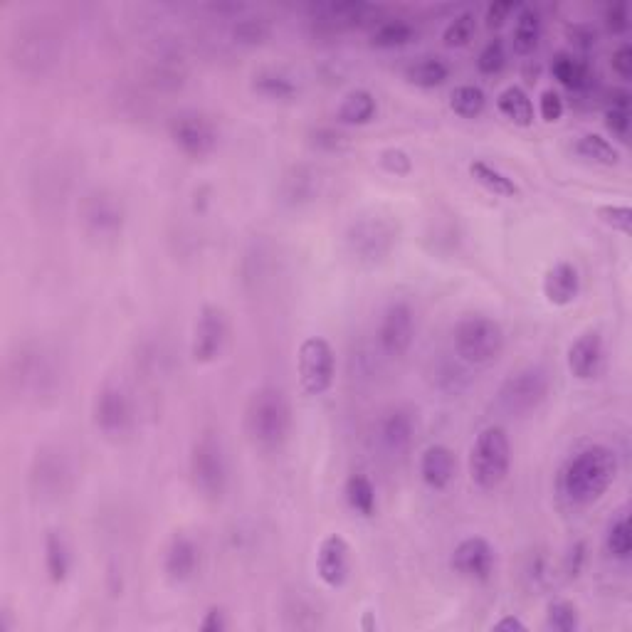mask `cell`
I'll return each mask as SVG.
<instances>
[{"mask_svg": "<svg viewBox=\"0 0 632 632\" xmlns=\"http://www.w3.org/2000/svg\"><path fill=\"white\" fill-rule=\"evenodd\" d=\"M620 472L618 452L608 445H586L563 465L558 474V492L571 507H591L613 487Z\"/></svg>", "mask_w": 632, "mask_h": 632, "instance_id": "6da1fadb", "label": "cell"}, {"mask_svg": "<svg viewBox=\"0 0 632 632\" xmlns=\"http://www.w3.org/2000/svg\"><path fill=\"white\" fill-rule=\"evenodd\" d=\"M292 425V403L279 386H262L247 398L242 430L255 450H279L292 435Z\"/></svg>", "mask_w": 632, "mask_h": 632, "instance_id": "7a4b0ae2", "label": "cell"}, {"mask_svg": "<svg viewBox=\"0 0 632 632\" xmlns=\"http://www.w3.org/2000/svg\"><path fill=\"white\" fill-rule=\"evenodd\" d=\"M188 474L196 494L205 502H220L230 484V462L220 433L205 430L196 437L188 455Z\"/></svg>", "mask_w": 632, "mask_h": 632, "instance_id": "3957f363", "label": "cell"}, {"mask_svg": "<svg viewBox=\"0 0 632 632\" xmlns=\"http://www.w3.org/2000/svg\"><path fill=\"white\" fill-rule=\"evenodd\" d=\"M455 354L467 366H492L507 346L502 324L487 314H465L452 329Z\"/></svg>", "mask_w": 632, "mask_h": 632, "instance_id": "277c9868", "label": "cell"}, {"mask_svg": "<svg viewBox=\"0 0 632 632\" xmlns=\"http://www.w3.org/2000/svg\"><path fill=\"white\" fill-rule=\"evenodd\" d=\"M512 470V442L502 425H487L474 437L470 450V479L482 492H494Z\"/></svg>", "mask_w": 632, "mask_h": 632, "instance_id": "5b68a950", "label": "cell"}, {"mask_svg": "<svg viewBox=\"0 0 632 632\" xmlns=\"http://www.w3.org/2000/svg\"><path fill=\"white\" fill-rule=\"evenodd\" d=\"M398 242V225L388 215H361L346 230V250L358 265H381Z\"/></svg>", "mask_w": 632, "mask_h": 632, "instance_id": "8992f818", "label": "cell"}, {"mask_svg": "<svg viewBox=\"0 0 632 632\" xmlns=\"http://www.w3.org/2000/svg\"><path fill=\"white\" fill-rule=\"evenodd\" d=\"M551 393V376L544 366H531L519 368L512 376H507V381L499 386L497 391V403L512 418H524L531 415L534 410H539L544 405V400Z\"/></svg>", "mask_w": 632, "mask_h": 632, "instance_id": "52a82bcc", "label": "cell"}, {"mask_svg": "<svg viewBox=\"0 0 632 632\" xmlns=\"http://www.w3.org/2000/svg\"><path fill=\"white\" fill-rule=\"evenodd\" d=\"M168 136H171V144L193 161L208 158L220 144L218 124L200 109H183L173 114L168 121Z\"/></svg>", "mask_w": 632, "mask_h": 632, "instance_id": "ba28073f", "label": "cell"}, {"mask_svg": "<svg viewBox=\"0 0 632 632\" xmlns=\"http://www.w3.org/2000/svg\"><path fill=\"white\" fill-rule=\"evenodd\" d=\"M297 378L304 395H324L336 381V351L324 336H307L297 349Z\"/></svg>", "mask_w": 632, "mask_h": 632, "instance_id": "9c48e42d", "label": "cell"}, {"mask_svg": "<svg viewBox=\"0 0 632 632\" xmlns=\"http://www.w3.org/2000/svg\"><path fill=\"white\" fill-rule=\"evenodd\" d=\"M230 344V316L218 304H203L191 334V358L198 366H210Z\"/></svg>", "mask_w": 632, "mask_h": 632, "instance_id": "30bf717a", "label": "cell"}, {"mask_svg": "<svg viewBox=\"0 0 632 632\" xmlns=\"http://www.w3.org/2000/svg\"><path fill=\"white\" fill-rule=\"evenodd\" d=\"M134 400L126 393V388L117 383H107L94 395L92 403V423L104 437H119L129 435L134 428Z\"/></svg>", "mask_w": 632, "mask_h": 632, "instance_id": "8fae6325", "label": "cell"}, {"mask_svg": "<svg viewBox=\"0 0 632 632\" xmlns=\"http://www.w3.org/2000/svg\"><path fill=\"white\" fill-rule=\"evenodd\" d=\"M418 331V319H415L413 304L405 299H395L381 312L376 329L378 349L388 358H403L410 351Z\"/></svg>", "mask_w": 632, "mask_h": 632, "instance_id": "7c38bea8", "label": "cell"}, {"mask_svg": "<svg viewBox=\"0 0 632 632\" xmlns=\"http://www.w3.org/2000/svg\"><path fill=\"white\" fill-rule=\"evenodd\" d=\"M70 462L57 447H42L35 455L33 470H30V484L33 492L42 499H57L70 487Z\"/></svg>", "mask_w": 632, "mask_h": 632, "instance_id": "4fadbf2b", "label": "cell"}, {"mask_svg": "<svg viewBox=\"0 0 632 632\" xmlns=\"http://www.w3.org/2000/svg\"><path fill=\"white\" fill-rule=\"evenodd\" d=\"M450 566L460 578L484 583L492 578L497 566V551L484 536H467L452 551Z\"/></svg>", "mask_w": 632, "mask_h": 632, "instance_id": "5bb4252c", "label": "cell"}, {"mask_svg": "<svg viewBox=\"0 0 632 632\" xmlns=\"http://www.w3.org/2000/svg\"><path fill=\"white\" fill-rule=\"evenodd\" d=\"M82 223L94 237H117L126 223L124 203L109 191H94L82 205Z\"/></svg>", "mask_w": 632, "mask_h": 632, "instance_id": "9a60e30c", "label": "cell"}, {"mask_svg": "<svg viewBox=\"0 0 632 632\" xmlns=\"http://www.w3.org/2000/svg\"><path fill=\"white\" fill-rule=\"evenodd\" d=\"M316 576L331 591H339L351 576V546L341 534H329L316 549Z\"/></svg>", "mask_w": 632, "mask_h": 632, "instance_id": "2e32d148", "label": "cell"}, {"mask_svg": "<svg viewBox=\"0 0 632 632\" xmlns=\"http://www.w3.org/2000/svg\"><path fill=\"white\" fill-rule=\"evenodd\" d=\"M415 433H418V420H415L413 410L395 405L386 410L376 423V440L383 452L400 457L413 447Z\"/></svg>", "mask_w": 632, "mask_h": 632, "instance_id": "e0dca14e", "label": "cell"}, {"mask_svg": "<svg viewBox=\"0 0 632 632\" xmlns=\"http://www.w3.org/2000/svg\"><path fill=\"white\" fill-rule=\"evenodd\" d=\"M200 561H203V553H200L198 541L178 531L171 536L166 551H163V573H166L168 581L181 586V583L193 581L198 576Z\"/></svg>", "mask_w": 632, "mask_h": 632, "instance_id": "ac0fdd59", "label": "cell"}, {"mask_svg": "<svg viewBox=\"0 0 632 632\" xmlns=\"http://www.w3.org/2000/svg\"><path fill=\"white\" fill-rule=\"evenodd\" d=\"M605 363V341L600 331H583L566 354V366L576 381H593L600 376Z\"/></svg>", "mask_w": 632, "mask_h": 632, "instance_id": "d6986e66", "label": "cell"}, {"mask_svg": "<svg viewBox=\"0 0 632 632\" xmlns=\"http://www.w3.org/2000/svg\"><path fill=\"white\" fill-rule=\"evenodd\" d=\"M418 472L420 479L428 489L433 492H445L457 477V457L455 450L442 442H435V445H428L420 455L418 462Z\"/></svg>", "mask_w": 632, "mask_h": 632, "instance_id": "ffe728a7", "label": "cell"}, {"mask_svg": "<svg viewBox=\"0 0 632 632\" xmlns=\"http://www.w3.org/2000/svg\"><path fill=\"white\" fill-rule=\"evenodd\" d=\"M541 292H544L546 302L551 307H571L578 299V294H581V272H578V267L573 262H556V265L546 270L544 282H541Z\"/></svg>", "mask_w": 632, "mask_h": 632, "instance_id": "44dd1931", "label": "cell"}, {"mask_svg": "<svg viewBox=\"0 0 632 632\" xmlns=\"http://www.w3.org/2000/svg\"><path fill=\"white\" fill-rule=\"evenodd\" d=\"M321 188V176L314 171L312 166H294L292 171L284 173L282 186H279V196L282 203L299 208V205H307L319 196Z\"/></svg>", "mask_w": 632, "mask_h": 632, "instance_id": "7402d4cb", "label": "cell"}, {"mask_svg": "<svg viewBox=\"0 0 632 632\" xmlns=\"http://www.w3.org/2000/svg\"><path fill=\"white\" fill-rule=\"evenodd\" d=\"M541 35H544V23L541 13L531 5H519L514 13V30H512V50L519 57H531L539 50Z\"/></svg>", "mask_w": 632, "mask_h": 632, "instance_id": "603a6c76", "label": "cell"}, {"mask_svg": "<svg viewBox=\"0 0 632 632\" xmlns=\"http://www.w3.org/2000/svg\"><path fill=\"white\" fill-rule=\"evenodd\" d=\"M551 75L561 87L571 89V92H588L595 82L593 67L581 57L571 55V52H558L551 62Z\"/></svg>", "mask_w": 632, "mask_h": 632, "instance_id": "cb8c5ba5", "label": "cell"}, {"mask_svg": "<svg viewBox=\"0 0 632 632\" xmlns=\"http://www.w3.org/2000/svg\"><path fill=\"white\" fill-rule=\"evenodd\" d=\"M378 117V99L368 89H351L336 107V121L344 126H366Z\"/></svg>", "mask_w": 632, "mask_h": 632, "instance_id": "d4e9b609", "label": "cell"}, {"mask_svg": "<svg viewBox=\"0 0 632 632\" xmlns=\"http://www.w3.org/2000/svg\"><path fill=\"white\" fill-rule=\"evenodd\" d=\"M467 171H470L472 181L479 183V186H482L484 191L492 193V196L521 198L519 183H516L509 173H504L502 168L494 166V163L484 161V158H474V161H470V166H467Z\"/></svg>", "mask_w": 632, "mask_h": 632, "instance_id": "484cf974", "label": "cell"}, {"mask_svg": "<svg viewBox=\"0 0 632 632\" xmlns=\"http://www.w3.org/2000/svg\"><path fill=\"white\" fill-rule=\"evenodd\" d=\"M42 551H45V556L42 558H45L47 578H50L55 586H62V583H65L72 573L70 544H67V539L60 534V531L50 529L45 534V546H42Z\"/></svg>", "mask_w": 632, "mask_h": 632, "instance_id": "4316f807", "label": "cell"}, {"mask_svg": "<svg viewBox=\"0 0 632 632\" xmlns=\"http://www.w3.org/2000/svg\"><path fill=\"white\" fill-rule=\"evenodd\" d=\"M250 87L257 97L270 99V102H292L299 94V84L294 82V77L282 70H272V67L257 72Z\"/></svg>", "mask_w": 632, "mask_h": 632, "instance_id": "83f0119b", "label": "cell"}, {"mask_svg": "<svg viewBox=\"0 0 632 632\" xmlns=\"http://www.w3.org/2000/svg\"><path fill=\"white\" fill-rule=\"evenodd\" d=\"M497 109L502 117H507L514 126H521V129H529L534 126L536 112H534V102H531L529 92L519 84H509L502 92L497 94Z\"/></svg>", "mask_w": 632, "mask_h": 632, "instance_id": "f1b7e54d", "label": "cell"}, {"mask_svg": "<svg viewBox=\"0 0 632 632\" xmlns=\"http://www.w3.org/2000/svg\"><path fill=\"white\" fill-rule=\"evenodd\" d=\"M314 18L321 23L336 25V28H349V25H358L363 20H368V15L378 13V8L368 3H326V5H314Z\"/></svg>", "mask_w": 632, "mask_h": 632, "instance_id": "f546056e", "label": "cell"}, {"mask_svg": "<svg viewBox=\"0 0 632 632\" xmlns=\"http://www.w3.org/2000/svg\"><path fill=\"white\" fill-rule=\"evenodd\" d=\"M344 499H346V504H349L351 512L363 516V519L376 516V509H378L376 487H373V482L366 477V474L356 472L346 479Z\"/></svg>", "mask_w": 632, "mask_h": 632, "instance_id": "4dcf8cb0", "label": "cell"}, {"mask_svg": "<svg viewBox=\"0 0 632 632\" xmlns=\"http://www.w3.org/2000/svg\"><path fill=\"white\" fill-rule=\"evenodd\" d=\"M573 154L581 156L583 161L598 163V166H618L620 163V149L610 139L595 131H586L573 144Z\"/></svg>", "mask_w": 632, "mask_h": 632, "instance_id": "1f68e13d", "label": "cell"}, {"mask_svg": "<svg viewBox=\"0 0 632 632\" xmlns=\"http://www.w3.org/2000/svg\"><path fill=\"white\" fill-rule=\"evenodd\" d=\"M415 38H418V30L413 23L403 18H388L373 28L371 45L378 50H398V47L410 45Z\"/></svg>", "mask_w": 632, "mask_h": 632, "instance_id": "d6a6232c", "label": "cell"}, {"mask_svg": "<svg viewBox=\"0 0 632 632\" xmlns=\"http://www.w3.org/2000/svg\"><path fill=\"white\" fill-rule=\"evenodd\" d=\"M405 79L420 89L442 87L450 79V65L442 57H420L405 67Z\"/></svg>", "mask_w": 632, "mask_h": 632, "instance_id": "836d02e7", "label": "cell"}, {"mask_svg": "<svg viewBox=\"0 0 632 632\" xmlns=\"http://www.w3.org/2000/svg\"><path fill=\"white\" fill-rule=\"evenodd\" d=\"M450 109L460 119H477L487 109V94L479 84H457L450 94Z\"/></svg>", "mask_w": 632, "mask_h": 632, "instance_id": "e575fe53", "label": "cell"}, {"mask_svg": "<svg viewBox=\"0 0 632 632\" xmlns=\"http://www.w3.org/2000/svg\"><path fill=\"white\" fill-rule=\"evenodd\" d=\"M630 92L628 89H613L610 94V104L605 109V129L615 136V139H628L632 114H630Z\"/></svg>", "mask_w": 632, "mask_h": 632, "instance_id": "d590c367", "label": "cell"}, {"mask_svg": "<svg viewBox=\"0 0 632 632\" xmlns=\"http://www.w3.org/2000/svg\"><path fill=\"white\" fill-rule=\"evenodd\" d=\"M474 35H477V15H474L472 10H462V13H457L455 18L445 25V30H442V42H445V47H450V50H462V47L470 45Z\"/></svg>", "mask_w": 632, "mask_h": 632, "instance_id": "8d00e7d4", "label": "cell"}, {"mask_svg": "<svg viewBox=\"0 0 632 632\" xmlns=\"http://www.w3.org/2000/svg\"><path fill=\"white\" fill-rule=\"evenodd\" d=\"M546 628L553 632H578L581 630V613L576 603L566 598H556L546 605Z\"/></svg>", "mask_w": 632, "mask_h": 632, "instance_id": "74e56055", "label": "cell"}, {"mask_svg": "<svg viewBox=\"0 0 632 632\" xmlns=\"http://www.w3.org/2000/svg\"><path fill=\"white\" fill-rule=\"evenodd\" d=\"M605 549L618 561H630L632 556V529L628 514L618 516L613 524L608 526V534H605Z\"/></svg>", "mask_w": 632, "mask_h": 632, "instance_id": "f35d334b", "label": "cell"}, {"mask_svg": "<svg viewBox=\"0 0 632 632\" xmlns=\"http://www.w3.org/2000/svg\"><path fill=\"white\" fill-rule=\"evenodd\" d=\"M507 67V42L492 38L477 55V72L484 77H497Z\"/></svg>", "mask_w": 632, "mask_h": 632, "instance_id": "ab89813d", "label": "cell"}, {"mask_svg": "<svg viewBox=\"0 0 632 632\" xmlns=\"http://www.w3.org/2000/svg\"><path fill=\"white\" fill-rule=\"evenodd\" d=\"M598 220L608 228H613L615 233H623L630 235L632 233V208L625 203H608V205H600L595 210Z\"/></svg>", "mask_w": 632, "mask_h": 632, "instance_id": "60d3db41", "label": "cell"}, {"mask_svg": "<svg viewBox=\"0 0 632 632\" xmlns=\"http://www.w3.org/2000/svg\"><path fill=\"white\" fill-rule=\"evenodd\" d=\"M233 38L242 45H260L270 38V25L262 18H240L233 25Z\"/></svg>", "mask_w": 632, "mask_h": 632, "instance_id": "b9f144b4", "label": "cell"}, {"mask_svg": "<svg viewBox=\"0 0 632 632\" xmlns=\"http://www.w3.org/2000/svg\"><path fill=\"white\" fill-rule=\"evenodd\" d=\"M378 166L395 178H405L413 173V158H410L405 149L391 146V149H383L381 154H378Z\"/></svg>", "mask_w": 632, "mask_h": 632, "instance_id": "7bdbcfd3", "label": "cell"}, {"mask_svg": "<svg viewBox=\"0 0 632 632\" xmlns=\"http://www.w3.org/2000/svg\"><path fill=\"white\" fill-rule=\"evenodd\" d=\"M563 112H566V102H563L561 92L549 87L539 94V117L546 121V124H556V121L563 119Z\"/></svg>", "mask_w": 632, "mask_h": 632, "instance_id": "ee69618b", "label": "cell"}, {"mask_svg": "<svg viewBox=\"0 0 632 632\" xmlns=\"http://www.w3.org/2000/svg\"><path fill=\"white\" fill-rule=\"evenodd\" d=\"M309 144L319 151H339L346 146V136L334 126H316L309 134Z\"/></svg>", "mask_w": 632, "mask_h": 632, "instance_id": "f6af8a7d", "label": "cell"}, {"mask_svg": "<svg viewBox=\"0 0 632 632\" xmlns=\"http://www.w3.org/2000/svg\"><path fill=\"white\" fill-rule=\"evenodd\" d=\"M605 30L610 35H625L630 30V8L625 3H613L603 13Z\"/></svg>", "mask_w": 632, "mask_h": 632, "instance_id": "bcb514c9", "label": "cell"}, {"mask_svg": "<svg viewBox=\"0 0 632 632\" xmlns=\"http://www.w3.org/2000/svg\"><path fill=\"white\" fill-rule=\"evenodd\" d=\"M610 67H613V75L623 82L632 79V45L630 42H620L618 47L610 55Z\"/></svg>", "mask_w": 632, "mask_h": 632, "instance_id": "7dc6e473", "label": "cell"}, {"mask_svg": "<svg viewBox=\"0 0 632 632\" xmlns=\"http://www.w3.org/2000/svg\"><path fill=\"white\" fill-rule=\"evenodd\" d=\"M566 35H568V40H571V45L578 47V50H583V52H588L591 47H595V42H598V30H595L591 23L568 25Z\"/></svg>", "mask_w": 632, "mask_h": 632, "instance_id": "c3c4849f", "label": "cell"}, {"mask_svg": "<svg viewBox=\"0 0 632 632\" xmlns=\"http://www.w3.org/2000/svg\"><path fill=\"white\" fill-rule=\"evenodd\" d=\"M519 5L512 3V0H502V3H489L487 10H484V23H487L489 30H499L504 23L509 20V15L516 13Z\"/></svg>", "mask_w": 632, "mask_h": 632, "instance_id": "681fc988", "label": "cell"}, {"mask_svg": "<svg viewBox=\"0 0 632 632\" xmlns=\"http://www.w3.org/2000/svg\"><path fill=\"white\" fill-rule=\"evenodd\" d=\"M228 628H230L228 613H225L223 605H210V608L205 610L203 620H200V625H198L200 632H225Z\"/></svg>", "mask_w": 632, "mask_h": 632, "instance_id": "f907efd6", "label": "cell"}, {"mask_svg": "<svg viewBox=\"0 0 632 632\" xmlns=\"http://www.w3.org/2000/svg\"><path fill=\"white\" fill-rule=\"evenodd\" d=\"M583 561H586V544H583V541H578V544H573V549L568 551V556H566L568 576H578L583 568Z\"/></svg>", "mask_w": 632, "mask_h": 632, "instance_id": "816d5d0a", "label": "cell"}, {"mask_svg": "<svg viewBox=\"0 0 632 632\" xmlns=\"http://www.w3.org/2000/svg\"><path fill=\"white\" fill-rule=\"evenodd\" d=\"M492 630H499V632H526V630H529V625H526L524 620L519 618V615L507 613V615H502V618H499L497 623L492 625Z\"/></svg>", "mask_w": 632, "mask_h": 632, "instance_id": "f5cc1de1", "label": "cell"}, {"mask_svg": "<svg viewBox=\"0 0 632 632\" xmlns=\"http://www.w3.org/2000/svg\"><path fill=\"white\" fill-rule=\"evenodd\" d=\"M361 628L366 630V632H376L378 630V623H376V620H373V613H363Z\"/></svg>", "mask_w": 632, "mask_h": 632, "instance_id": "db71d44e", "label": "cell"}]
</instances>
